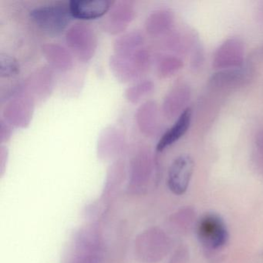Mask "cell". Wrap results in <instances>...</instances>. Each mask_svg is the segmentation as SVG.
Returning <instances> with one entry per match:
<instances>
[{
    "instance_id": "cell-10",
    "label": "cell",
    "mask_w": 263,
    "mask_h": 263,
    "mask_svg": "<svg viewBox=\"0 0 263 263\" xmlns=\"http://www.w3.org/2000/svg\"><path fill=\"white\" fill-rule=\"evenodd\" d=\"M192 90L189 84L180 83L172 89L167 96L164 104V110L169 117L181 115L187 107V103L190 101Z\"/></svg>"
},
{
    "instance_id": "cell-9",
    "label": "cell",
    "mask_w": 263,
    "mask_h": 263,
    "mask_svg": "<svg viewBox=\"0 0 263 263\" xmlns=\"http://www.w3.org/2000/svg\"><path fill=\"white\" fill-rule=\"evenodd\" d=\"M192 109L187 107L178 117L175 124L161 137L157 144L158 152H161L179 141L189 130L192 122Z\"/></svg>"
},
{
    "instance_id": "cell-11",
    "label": "cell",
    "mask_w": 263,
    "mask_h": 263,
    "mask_svg": "<svg viewBox=\"0 0 263 263\" xmlns=\"http://www.w3.org/2000/svg\"><path fill=\"white\" fill-rule=\"evenodd\" d=\"M196 217L195 210L190 206L182 208L171 216L172 226L181 232H186L192 228Z\"/></svg>"
},
{
    "instance_id": "cell-6",
    "label": "cell",
    "mask_w": 263,
    "mask_h": 263,
    "mask_svg": "<svg viewBox=\"0 0 263 263\" xmlns=\"http://www.w3.org/2000/svg\"><path fill=\"white\" fill-rule=\"evenodd\" d=\"M195 168L193 158L189 155L177 157L169 167L167 186L172 193L184 195L189 189Z\"/></svg>"
},
{
    "instance_id": "cell-12",
    "label": "cell",
    "mask_w": 263,
    "mask_h": 263,
    "mask_svg": "<svg viewBox=\"0 0 263 263\" xmlns=\"http://www.w3.org/2000/svg\"><path fill=\"white\" fill-rule=\"evenodd\" d=\"M20 73V65L17 61L10 55L1 53L0 55V74L2 78H11Z\"/></svg>"
},
{
    "instance_id": "cell-1",
    "label": "cell",
    "mask_w": 263,
    "mask_h": 263,
    "mask_svg": "<svg viewBox=\"0 0 263 263\" xmlns=\"http://www.w3.org/2000/svg\"><path fill=\"white\" fill-rule=\"evenodd\" d=\"M171 240L163 229L152 227L137 236L135 254L141 263H158L168 253Z\"/></svg>"
},
{
    "instance_id": "cell-2",
    "label": "cell",
    "mask_w": 263,
    "mask_h": 263,
    "mask_svg": "<svg viewBox=\"0 0 263 263\" xmlns=\"http://www.w3.org/2000/svg\"><path fill=\"white\" fill-rule=\"evenodd\" d=\"M102 250V239L98 231L82 228L73 235L68 263H99Z\"/></svg>"
},
{
    "instance_id": "cell-3",
    "label": "cell",
    "mask_w": 263,
    "mask_h": 263,
    "mask_svg": "<svg viewBox=\"0 0 263 263\" xmlns=\"http://www.w3.org/2000/svg\"><path fill=\"white\" fill-rule=\"evenodd\" d=\"M197 235L204 251L211 254L224 248L229 235L222 218L215 213H209L200 219Z\"/></svg>"
},
{
    "instance_id": "cell-16",
    "label": "cell",
    "mask_w": 263,
    "mask_h": 263,
    "mask_svg": "<svg viewBox=\"0 0 263 263\" xmlns=\"http://www.w3.org/2000/svg\"><path fill=\"white\" fill-rule=\"evenodd\" d=\"M257 14H258V20L263 22V2L261 3V5L260 6L259 9L257 12Z\"/></svg>"
},
{
    "instance_id": "cell-7",
    "label": "cell",
    "mask_w": 263,
    "mask_h": 263,
    "mask_svg": "<svg viewBox=\"0 0 263 263\" xmlns=\"http://www.w3.org/2000/svg\"><path fill=\"white\" fill-rule=\"evenodd\" d=\"M252 75L249 67L218 70L209 79V85L216 90H231L244 85Z\"/></svg>"
},
{
    "instance_id": "cell-4",
    "label": "cell",
    "mask_w": 263,
    "mask_h": 263,
    "mask_svg": "<svg viewBox=\"0 0 263 263\" xmlns=\"http://www.w3.org/2000/svg\"><path fill=\"white\" fill-rule=\"evenodd\" d=\"M30 17L41 30L50 35L62 33L73 18L69 7L61 4L34 9L30 12Z\"/></svg>"
},
{
    "instance_id": "cell-13",
    "label": "cell",
    "mask_w": 263,
    "mask_h": 263,
    "mask_svg": "<svg viewBox=\"0 0 263 263\" xmlns=\"http://www.w3.org/2000/svg\"><path fill=\"white\" fill-rule=\"evenodd\" d=\"M190 258L189 249L186 246H181L175 251L169 260V263H187Z\"/></svg>"
},
{
    "instance_id": "cell-8",
    "label": "cell",
    "mask_w": 263,
    "mask_h": 263,
    "mask_svg": "<svg viewBox=\"0 0 263 263\" xmlns=\"http://www.w3.org/2000/svg\"><path fill=\"white\" fill-rule=\"evenodd\" d=\"M111 2L107 0H72L69 10L72 17L81 21H92L102 17L108 11Z\"/></svg>"
},
{
    "instance_id": "cell-5",
    "label": "cell",
    "mask_w": 263,
    "mask_h": 263,
    "mask_svg": "<svg viewBox=\"0 0 263 263\" xmlns=\"http://www.w3.org/2000/svg\"><path fill=\"white\" fill-rule=\"evenodd\" d=\"M245 45L238 37H231L224 41L217 49L212 60V67L218 70L243 67Z\"/></svg>"
},
{
    "instance_id": "cell-14",
    "label": "cell",
    "mask_w": 263,
    "mask_h": 263,
    "mask_svg": "<svg viewBox=\"0 0 263 263\" xmlns=\"http://www.w3.org/2000/svg\"><path fill=\"white\" fill-rule=\"evenodd\" d=\"M255 146H256V153H255L256 164L263 173V130L258 132L255 136Z\"/></svg>"
},
{
    "instance_id": "cell-15",
    "label": "cell",
    "mask_w": 263,
    "mask_h": 263,
    "mask_svg": "<svg viewBox=\"0 0 263 263\" xmlns=\"http://www.w3.org/2000/svg\"><path fill=\"white\" fill-rule=\"evenodd\" d=\"M183 63L177 58H168L163 64V70L164 73H172L177 71L182 67Z\"/></svg>"
}]
</instances>
